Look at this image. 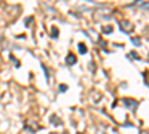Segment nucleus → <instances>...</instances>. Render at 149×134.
Returning a JSON list of instances; mask_svg holds the SVG:
<instances>
[{"label":"nucleus","instance_id":"nucleus-8","mask_svg":"<svg viewBox=\"0 0 149 134\" xmlns=\"http://www.w3.org/2000/svg\"><path fill=\"white\" fill-rule=\"evenodd\" d=\"M112 31V28L110 27H107V28H104V33H110Z\"/></svg>","mask_w":149,"mask_h":134},{"label":"nucleus","instance_id":"nucleus-7","mask_svg":"<svg viewBox=\"0 0 149 134\" xmlns=\"http://www.w3.org/2000/svg\"><path fill=\"white\" fill-rule=\"evenodd\" d=\"M131 40H133V43H134V45H140V40L137 39V37H133Z\"/></svg>","mask_w":149,"mask_h":134},{"label":"nucleus","instance_id":"nucleus-10","mask_svg":"<svg viewBox=\"0 0 149 134\" xmlns=\"http://www.w3.org/2000/svg\"><path fill=\"white\" fill-rule=\"evenodd\" d=\"M78 134H82V133H78Z\"/></svg>","mask_w":149,"mask_h":134},{"label":"nucleus","instance_id":"nucleus-2","mask_svg":"<svg viewBox=\"0 0 149 134\" xmlns=\"http://www.w3.org/2000/svg\"><path fill=\"white\" fill-rule=\"evenodd\" d=\"M51 124H52V125H55V127H58V125L61 124V121L58 119L57 115H52V116H51Z\"/></svg>","mask_w":149,"mask_h":134},{"label":"nucleus","instance_id":"nucleus-3","mask_svg":"<svg viewBox=\"0 0 149 134\" xmlns=\"http://www.w3.org/2000/svg\"><path fill=\"white\" fill-rule=\"evenodd\" d=\"M78 49H79V52H81V54H87V52H88V49H87V45H85V43H82V42L78 45Z\"/></svg>","mask_w":149,"mask_h":134},{"label":"nucleus","instance_id":"nucleus-6","mask_svg":"<svg viewBox=\"0 0 149 134\" xmlns=\"http://www.w3.org/2000/svg\"><path fill=\"white\" fill-rule=\"evenodd\" d=\"M58 91H60V92H66V91H67V85H64V84H61V85L58 86Z\"/></svg>","mask_w":149,"mask_h":134},{"label":"nucleus","instance_id":"nucleus-1","mask_svg":"<svg viewBox=\"0 0 149 134\" xmlns=\"http://www.w3.org/2000/svg\"><path fill=\"white\" fill-rule=\"evenodd\" d=\"M66 64L67 66H73V64H76V57H74L73 54H69L66 57Z\"/></svg>","mask_w":149,"mask_h":134},{"label":"nucleus","instance_id":"nucleus-9","mask_svg":"<svg viewBox=\"0 0 149 134\" xmlns=\"http://www.w3.org/2000/svg\"><path fill=\"white\" fill-rule=\"evenodd\" d=\"M51 134H57V133H51Z\"/></svg>","mask_w":149,"mask_h":134},{"label":"nucleus","instance_id":"nucleus-5","mask_svg":"<svg viewBox=\"0 0 149 134\" xmlns=\"http://www.w3.org/2000/svg\"><path fill=\"white\" fill-rule=\"evenodd\" d=\"M124 103H125L127 106H131V107H136V106H137V103H136V101H131V100H127V98L124 100Z\"/></svg>","mask_w":149,"mask_h":134},{"label":"nucleus","instance_id":"nucleus-4","mask_svg":"<svg viewBox=\"0 0 149 134\" xmlns=\"http://www.w3.org/2000/svg\"><path fill=\"white\" fill-rule=\"evenodd\" d=\"M51 34H52L54 39H57V36H58V30H57V27H52V28H51Z\"/></svg>","mask_w":149,"mask_h":134}]
</instances>
